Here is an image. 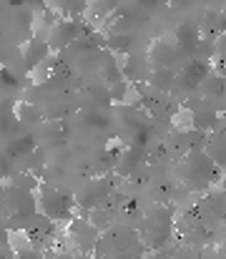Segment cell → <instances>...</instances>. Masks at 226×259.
Here are the masks:
<instances>
[{"instance_id":"7a4b0ae2","label":"cell","mask_w":226,"mask_h":259,"mask_svg":"<svg viewBox=\"0 0 226 259\" xmlns=\"http://www.w3.org/2000/svg\"><path fill=\"white\" fill-rule=\"evenodd\" d=\"M178 40L181 43H186V46H194V43H199V33H196V28L194 25H181L178 28Z\"/></svg>"},{"instance_id":"6da1fadb","label":"cell","mask_w":226,"mask_h":259,"mask_svg":"<svg viewBox=\"0 0 226 259\" xmlns=\"http://www.w3.org/2000/svg\"><path fill=\"white\" fill-rule=\"evenodd\" d=\"M40 204H43V211L53 219H63L71 214V199L63 194H46L40 199Z\"/></svg>"}]
</instances>
